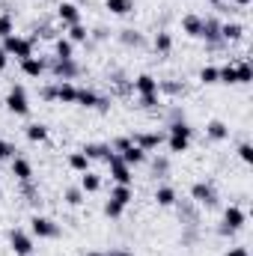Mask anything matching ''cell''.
<instances>
[{
	"label": "cell",
	"instance_id": "40",
	"mask_svg": "<svg viewBox=\"0 0 253 256\" xmlns=\"http://www.w3.org/2000/svg\"><path fill=\"white\" fill-rule=\"evenodd\" d=\"M104 218H110V220H120L122 214H126V206H120V202H114V200H104Z\"/></svg>",
	"mask_w": 253,
	"mask_h": 256
},
{
	"label": "cell",
	"instance_id": "16",
	"mask_svg": "<svg viewBox=\"0 0 253 256\" xmlns=\"http://www.w3.org/2000/svg\"><path fill=\"white\" fill-rule=\"evenodd\" d=\"M74 96H78V84L74 80H54V98L60 104H74Z\"/></svg>",
	"mask_w": 253,
	"mask_h": 256
},
{
	"label": "cell",
	"instance_id": "50",
	"mask_svg": "<svg viewBox=\"0 0 253 256\" xmlns=\"http://www.w3.org/2000/svg\"><path fill=\"white\" fill-rule=\"evenodd\" d=\"M104 254L108 256H134L128 248H110V250H104Z\"/></svg>",
	"mask_w": 253,
	"mask_h": 256
},
{
	"label": "cell",
	"instance_id": "2",
	"mask_svg": "<svg viewBox=\"0 0 253 256\" xmlns=\"http://www.w3.org/2000/svg\"><path fill=\"white\" fill-rule=\"evenodd\" d=\"M36 36H18V33H12V36H6V39H0V48L6 51V57H15L18 63L21 60H27V57H33V51H36Z\"/></svg>",
	"mask_w": 253,
	"mask_h": 256
},
{
	"label": "cell",
	"instance_id": "26",
	"mask_svg": "<svg viewBox=\"0 0 253 256\" xmlns=\"http://www.w3.org/2000/svg\"><path fill=\"white\" fill-rule=\"evenodd\" d=\"M120 158H122V161H126L128 167L134 170V167H140V164L146 161V152H143L140 146H134V143H131V146H126V149L120 152Z\"/></svg>",
	"mask_w": 253,
	"mask_h": 256
},
{
	"label": "cell",
	"instance_id": "21",
	"mask_svg": "<svg viewBox=\"0 0 253 256\" xmlns=\"http://www.w3.org/2000/svg\"><path fill=\"white\" fill-rule=\"evenodd\" d=\"M21 72L27 74V78H42L45 72H48V60L45 57H27V60H21Z\"/></svg>",
	"mask_w": 253,
	"mask_h": 256
},
{
	"label": "cell",
	"instance_id": "9",
	"mask_svg": "<svg viewBox=\"0 0 253 256\" xmlns=\"http://www.w3.org/2000/svg\"><path fill=\"white\" fill-rule=\"evenodd\" d=\"M164 140H167V131H164V128L140 131V134H134V137H131V143H134V146H140L146 155H149V152H155V149H161V146H164Z\"/></svg>",
	"mask_w": 253,
	"mask_h": 256
},
{
	"label": "cell",
	"instance_id": "1",
	"mask_svg": "<svg viewBox=\"0 0 253 256\" xmlns=\"http://www.w3.org/2000/svg\"><path fill=\"white\" fill-rule=\"evenodd\" d=\"M167 131V149L173 152V155H182V152H188L190 149V140H194V128H190L188 120H179V122H167L164 126Z\"/></svg>",
	"mask_w": 253,
	"mask_h": 256
},
{
	"label": "cell",
	"instance_id": "23",
	"mask_svg": "<svg viewBox=\"0 0 253 256\" xmlns=\"http://www.w3.org/2000/svg\"><path fill=\"white\" fill-rule=\"evenodd\" d=\"M176 200H179V194H176L173 185H158V188H155V202H158L161 208H173Z\"/></svg>",
	"mask_w": 253,
	"mask_h": 256
},
{
	"label": "cell",
	"instance_id": "5",
	"mask_svg": "<svg viewBox=\"0 0 253 256\" xmlns=\"http://www.w3.org/2000/svg\"><path fill=\"white\" fill-rule=\"evenodd\" d=\"M200 39L206 42V51H224V48H230V45L220 39V18H214V15L202 18V30H200Z\"/></svg>",
	"mask_w": 253,
	"mask_h": 256
},
{
	"label": "cell",
	"instance_id": "33",
	"mask_svg": "<svg viewBox=\"0 0 253 256\" xmlns=\"http://www.w3.org/2000/svg\"><path fill=\"white\" fill-rule=\"evenodd\" d=\"M24 137L30 143H45L48 140V126L45 122H30V126L24 128Z\"/></svg>",
	"mask_w": 253,
	"mask_h": 256
},
{
	"label": "cell",
	"instance_id": "3",
	"mask_svg": "<svg viewBox=\"0 0 253 256\" xmlns=\"http://www.w3.org/2000/svg\"><path fill=\"white\" fill-rule=\"evenodd\" d=\"M244 224H248V212H244L242 206L230 202V206L224 208V218H220V224H218V236H224V238H232L238 230H244Z\"/></svg>",
	"mask_w": 253,
	"mask_h": 256
},
{
	"label": "cell",
	"instance_id": "49",
	"mask_svg": "<svg viewBox=\"0 0 253 256\" xmlns=\"http://www.w3.org/2000/svg\"><path fill=\"white\" fill-rule=\"evenodd\" d=\"M224 256H250V250H248L244 244H236V248H230Z\"/></svg>",
	"mask_w": 253,
	"mask_h": 256
},
{
	"label": "cell",
	"instance_id": "17",
	"mask_svg": "<svg viewBox=\"0 0 253 256\" xmlns=\"http://www.w3.org/2000/svg\"><path fill=\"white\" fill-rule=\"evenodd\" d=\"M116 39H120V45H126V48H134V51L146 48V36H143L140 30H134V27H126V30H120V33H116Z\"/></svg>",
	"mask_w": 253,
	"mask_h": 256
},
{
	"label": "cell",
	"instance_id": "14",
	"mask_svg": "<svg viewBox=\"0 0 253 256\" xmlns=\"http://www.w3.org/2000/svg\"><path fill=\"white\" fill-rule=\"evenodd\" d=\"M131 86H134V92L137 96H158V78L155 74H137V78H131Z\"/></svg>",
	"mask_w": 253,
	"mask_h": 256
},
{
	"label": "cell",
	"instance_id": "6",
	"mask_svg": "<svg viewBox=\"0 0 253 256\" xmlns=\"http://www.w3.org/2000/svg\"><path fill=\"white\" fill-rule=\"evenodd\" d=\"M190 202H196L200 208H218V202H220L218 188H214L212 182H206V179L194 182V185H190Z\"/></svg>",
	"mask_w": 253,
	"mask_h": 256
},
{
	"label": "cell",
	"instance_id": "47",
	"mask_svg": "<svg viewBox=\"0 0 253 256\" xmlns=\"http://www.w3.org/2000/svg\"><path fill=\"white\" fill-rule=\"evenodd\" d=\"M90 39H96V42H108V39H110V30H108V27H96V30L90 33Z\"/></svg>",
	"mask_w": 253,
	"mask_h": 256
},
{
	"label": "cell",
	"instance_id": "52",
	"mask_svg": "<svg viewBox=\"0 0 253 256\" xmlns=\"http://www.w3.org/2000/svg\"><path fill=\"white\" fill-rule=\"evenodd\" d=\"M6 66H9V57H6V51L0 48V72H6Z\"/></svg>",
	"mask_w": 253,
	"mask_h": 256
},
{
	"label": "cell",
	"instance_id": "38",
	"mask_svg": "<svg viewBox=\"0 0 253 256\" xmlns=\"http://www.w3.org/2000/svg\"><path fill=\"white\" fill-rule=\"evenodd\" d=\"M196 80H200L202 86H214V84H218V66H202L200 74H196Z\"/></svg>",
	"mask_w": 253,
	"mask_h": 256
},
{
	"label": "cell",
	"instance_id": "35",
	"mask_svg": "<svg viewBox=\"0 0 253 256\" xmlns=\"http://www.w3.org/2000/svg\"><path fill=\"white\" fill-rule=\"evenodd\" d=\"M218 84H226V86H236V84H238V74H236V63H224V66H218Z\"/></svg>",
	"mask_w": 253,
	"mask_h": 256
},
{
	"label": "cell",
	"instance_id": "4",
	"mask_svg": "<svg viewBox=\"0 0 253 256\" xmlns=\"http://www.w3.org/2000/svg\"><path fill=\"white\" fill-rule=\"evenodd\" d=\"M30 236L33 238H39V242H54V238H60L63 236V226L54 220V218H48V214H33L30 218Z\"/></svg>",
	"mask_w": 253,
	"mask_h": 256
},
{
	"label": "cell",
	"instance_id": "8",
	"mask_svg": "<svg viewBox=\"0 0 253 256\" xmlns=\"http://www.w3.org/2000/svg\"><path fill=\"white\" fill-rule=\"evenodd\" d=\"M48 72H51V78L54 80H74V78H80V63L78 60H57V57H51L48 60Z\"/></svg>",
	"mask_w": 253,
	"mask_h": 256
},
{
	"label": "cell",
	"instance_id": "13",
	"mask_svg": "<svg viewBox=\"0 0 253 256\" xmlns=\"http://www.w3.org/2000/svg\"><path fill=\"white\" fill-rule=\"evenodd\" d=\"M173 208L179 212L182 226H200V206H196V202H190V200H176Z\"/></svg>",
	"mask_w": 253,
	"mask_h": 256
},
{
	"label": "cell",
	"instance_id": "7",
	"mask_svg": "<svg viewBox=\"0 0 253 256\" xmlns=\"http://www.w3.org/2000/svg\"><path fill=\"white\" fill-rule=\"evenodd\" d=\"M3 104H6V110H9L12 116H27V114H30V98H27L24 84H12Z\"/></svg>",
	"mask_w": 253,
	"mask_h": 256
},
{
	"label": "cell",
	"instance_id": "32",
	"mask_svg": "<svg viewBox=\"0 0 253 256\" xmlns=\"http://www.w3.org/2000/svg\"><path fill=\"white\" fill-rule=\"evenodd\" d=\"M80 191H84V194H98V191H102V176H98V173H92V170L80 173Z\"/></svg>",
	"mask_w": 253,
	"mask_h": 256
},
{
	"label": "cell",
	"instance_id": "20",
	"mask_svg": "<svg viewBox=\"0 0 253 256\" xmlns=\"http://www.w3.org/2000/svg\"><path fill=\"white\" fill-rule=\"evenodd\" d=\"M206 137L212 143H224V140H230V126L224 120H208L206 122Z\"/></svg>",
	"mask_w": 253,
	"mask_h": 256
},
{
	"label": "cell",
	"instance_id": "56",
	"mask_svg": "<svg viewBox=\"0 0 253 256\" xmlns=\"http://www.w3.org/2000/svg\"><path fill=\"white\" fill-rule=\"evenodd\" d=\"M0 170H3V161H0Z\"/></svg>",
	"mask_w": 253,
	"mask_h": 256
},
{
	"label": "cell",
	"instance_id": "54",
	"mask_svg": "<svg viewBox=\"0 0 253 256\" xmlns=\"http://www.w3.org/2000/svg\"><path fill=\"white\" fill-rule=\"evenodd\" d=\"M86 256H108V254H104V250H90Z\"/></svg>",
	"mask_w": 253,
	"mask_h": 256
},
{
	"label": "cell",
	"instance_id": "15",
	"mask_svg": "<svg viewBox=\"0 0 253 256\" xmlns=\"http://www.w3.org/2000/svg\"><path fill=\"white\" fill-rule=\"evenodd\" d=\"M80 152H84L90 161H104V164L116 155V152L110 149V143H86V146H80Z\"/></svg>",
	"mask_w": 253,
	"mask_h": 256
},
{
	"label": "cell",
	"instance_id": "27",
	"mask_svg": "<svg viewBox=\"0 0 253 256\" xmlns=\"http://www.w3.org/2000/svg\"><path fill=\"white\" fill-rule=\"evenodd\" d=\"M63 202L72 208H80L86 202V194L80 191V185H68V188H63Z\"/></svg>",
	"mask_w": 253,
	"mask_h": 256
},
{
	"label": "cell",
	"instance_id": "45",
	"mask_svg": "<svg viewBox=\"0 0 253 256\" xmlns=\"http://www.w3.org/2000/svg\"><path fill=\"white\" fill-rule=\"evenodd\" d=\"M236 152H238V158H242L244 164H250V161H253V146H250V140L238 143V149H236Z\"/></svg>",
	"mask_w": 253,
	"mask_h": 256
},
{
	"label": "cell",
	"instance_id": "34",
	"mask_svg": "<svg viewBox=\"0 0 253 256\" xmlns=\"http://www.w3.org/2000/svg\"><path fill=\"white\" fill-rule=\"evenodd\" d=\"M54 57H57V60H74V45H72L66 36L54 39Z\"/></svg>",
	"mask_w": 253,
	"mask_h": 256
},
{
	"label": "cell",
	"instance_id": "37",
	"mask_svg": "<svg viewBox=\"0 0 253 256\" xmlns=\"http://www.w3.org/2000/svg\"><path fill=\"white\" fill-rule=\"evenodd\" d=\"M152 176L155 179H167L170 176V158L167 155H155L152 158Z\"/></svg>",
	"mask_w": 253,
	"mask_h": 256
},
{
	"label": "cell",
	"instance_id": "24",
	"mask_svg": "<svg viewBox=\"0 0 253 256\" xmlns=\"http://www.w3.org/2000/svg\"><path fill=\"white\" fill-rule=\"evenodd\" d=\"M104 9L110 15H116V18H126V15H131L137 9V3L134 0H104Z\"/></svg>",
	"mask_w": 253,
	"mask_h": 256
},
{
	"label": "cell",
	"instance_id": "57",
	"mask_svg": "<svg viewBox=\"0 0 253 256\" xmlns=\"http://www.w3.org/2000/svg\"><path fill=\"white\" fill-rule=\"evenodd\" d=\"M0 196H3V191H0Z\"/></svg>",
	"mask_w": 253,
	"mask_h": 256
},
{
	"label": "cell",
	"instance_id": "22",
	"mask_svg": "<svg viewBox=\"0 0 253 256\" xmlns=\"http://www.w3.org/2000/svg\"><path fill=\"white\" fill-rule=\"evenodd\" d=\"M220 39H224L226 45L242 42V39H244V27H242L238 21H220Z\"/></svg>",
	"mask_w": 253,
	"mask_h": 256
},
{
	"label": "cell",
	"instance_id": "11",
	"mask_svg": "<svg viewBox=\"0 0 253 256\" xmlns=\"http://www.w3.org/2000/svg\"><path fill=\"white\" fill-rule=\"evenodd\" d=\"M57 24H60L63 30L80 24V6H78L74 0H60V3H57Z\"/></svg>",
	"mask_w": 253,
	"mask_h": 256
},
{
	"label": "cell",
	"instance_id": "30",
	"mask_svg": "<svg viewBox=\"0 0 253 256\" xmlns=\"http://www.w3.org/2000/svg\"><path fill=\"white\" fill-rule=\"evenodd\" d=\"M63 36L68 39V42H72V45H86V42H90V27H84V21H80V24L68 27Z\"/></svg>",
	"mask_w": 253,
	"mask_h": 256
},
{
	"label": "cell",
	"instance_id": "31",
	"mask_svg": "<svg viewBox=\"0 0 253 256\" xmlns=\"http://www.w3.org/2000/svg\"><path fill=\"white\" fill-rule=\"evenodd\" d=\"M108 200H114V202H120V206H131V200H134V188L131 185H114L110 188V196Z\"/></svg>",
	"mask_w": 253,
	"mask_h": 256
},
{
	"label": "cell",
	"instance_id": "53",
	"mask_svg": "<svg viewBox=\"0 0 253 256\" xmlns=\"http://www.w3.org/2000/svg\"><path fill=\"white\" fill-rule=\"evenodd\" d=\"M232 3H236V6H238V9H248V6H250L253 0H232Z\"/></svg>",
	"mask_w": 253,
	"mask_h": 256
},
{
	"label": "cell",
	"instance_id": "46",
	"mask_svg": "<svg viewBox=\"0 0 253 256\" xmlns=\"http://www.w3.org/2000/svg\"><path fill=\"white\" fill-rule=\"evenodd\" d=\"M179 120H185V108H182V104H170V110H167V122H179Z\"/></svg>",
	"mask_w": 253,
	"mask_h": 256
},
{
	"label": "cell",
	"instance_id": "18",
	"mask_svg": "<svg viewBox=\"0 0 253 256\" xmlns=\"http://www.w3.org/2000/svg\"><path fill=\"white\" fill-rule=\"evenodd\" d=\"M158 96L185 98V96H188V84H185V80H158Z\"/></svg>",
	"mask_w": 253,
	"mask_h": 256
},
{
	"label": "cell",
	"instance_id": "51",
	"mask_svg": "<svg viewBox=\"0 0 253 256\" xmlns=\"http://www.w3.org/2000/svg\"><path fill=\"white\" fill-rule=\"evenodd\" d=\"M96 110L108 114V110H110V98H108V96H98V108H96Z\"/></svg>",
	"mask_w": 253,
	"mask_h": 256
},
{
	"label": "cell",
	"instance_id": "44",
	"mask_svg": "<svg viewBox=\"0 0 253 256\" xmlns=\"http://www.w3.org/2000/svg\"><path fill=\"white\" fill-rule=\"evenodd\" d=\"M15 155H18L15 143H9V140H3V137H0V161H12Z\"/></svg>",
	"mask_w": 253,
	"mask_h": 256
},
{
	"label": "cell",
	"instance_id": "19",
	"mask_svg": "<svg viewBox=\"0 0 253 256\" xmlns=\"http://www.w3.org/2000/svg\"><path fill=\"white\" fill-rule=\"evenodd\" d=\"M12 176L24 185V182H33V164L24 158V155H15L12 158Z\"/></svg>",
	"mask_w": 253,
	"mask_h": 256
},
{
	"label": "cell",
	"instance_id": "29",
	"mask_svg": "<svg viewBox=\"0 0 253 256\" xmlns=\"http://www.w3.org/2000/svg\"><path fill=\"white\" fill-rule=\"evenodd\" d=\"M74 104L78 108H98V92L96 90H86V86H78V96H74Z\"/></svg>",
	"mask_w": 253,
	"mask_h": 256
},
{
	"label": "cell",
	"instance_id": "43",
	"mask_svg": "<svg viewBox=\"0 0 253 256\" xmlns=\"http://www.w3.org/2000/svg\"><path fill=\"white\" fill-rule=\"evenodd\" d=\"M200 242V226H185L182 232V248H194Z\"/></svg>",
	"mask_w": 253,
	"mask_h": 256
},
{
	"label": "cell",
	"instance_id": "55",
	"mask_svg": "<svg viewBox=\"0 0 253 256\" xmlns=\"http://www.w3.org/2000/svg\"><path fill=\"white\" fill-rule=\"evenodd\" d=\"M206 3H212V6H220V0H206Z\"/></svg>",
	"mask_w": 253,
	"mask_h": 256
},
{
	"label": "cell",
	"instance_id": "41",
	"mask_svg": "<svg viewBox=\"0 0 253 256\" xmlns=\"http://www.w3.org/2000/svg\"><path fill=\"white\" fill-rule=\"evenodd\" d=\"M15 33V18H12V12H0V39H6V36H12Z\"/></svg>",
	"mask_w": 253,
	"mask_h": 256
},
{
	"label": "cell",
	"instance_id": "48",
	"mask_svg": "<svg viewBox=\"0 0 253 256\" xmlns=\"http://www.w3.org/2000/svg\"><path fill=\"white\" fill-rule=\"evenodd\" d=\"M126 146H131V137H116V140H110V149H114L116 155H120Z\"/></svg>",
	"mask_w": 253,
	"mask_h": 256
},
{
	"label": "cell",
	"instance_id": "42",
	"mask_svg": "<svg viewBox=\"0 0 253 256\" xmlns=\"http://www.w3.org/2000/svg\"><path fill=\"white\" fill-rule=\"evenodd\" d=\"M137 108L140 110H158L161 108V96H137Z\"/></svg>",
	"mask_w": 253,
	"mask_h": 256
},
{
	"label": "cell",
	"instance_id": "12",
	"mask_svg": "<svg viewBox=\"0 0 253 256\" xmlns=\"http://www.w3.org/2000/svg\"><path fill=\"white\" fill-rule=\"evenodd\" d=\"M108 173H110L114 185H131V182H134V170L128 167L120 155H114V158L108 161Z\"/></svg>",
	"mask_w": 253,
	"mask_h": 256
},
{
	"label": "cell",
	"instance_id": "39",
	"mask_svg": "<svg viewBox=\"0 0 253 256\" xmlns=\"http://www.w3.org/2000/svg\"><path fill=\"white\" fill-rule=\"evenodd\" d=\"M236 74H238V84H250L253 80V63L250 60H238V63H236Z\"/></svg>",
	"mask_w": 253,
	"mask_h": 256
},
{
	"label": "cell",
	"instance_id": "10",
	"mask_svg": "<svg viewBox=\"0 0 253 256\" xmlns=\"http://www.w3.org/2000/svg\"><path fill=\"white\" fill-rule=\"evenodd\" d=\"M9 248H12V254L15 256H33L36 250V242H33V236L27 232V230H9Z\"/></svg>",
	"mask_w": 253,
	"mask_h": 256
},
{
	"label": "cell",
	"instance_id": "36",
	"mask_svg": "<svg viewBox=\"0 0 253 256\" xmlns=\"http://www.w3.org/2000/svg\"><path fill=\"white\" fill-rule=\"evenodd\" d=\"M68 170H74V173H86L90 170V158L78 149V152H68Z\"/></svg>",
	"mask_w": 253,
	"mask_h": 256
},
{
	"label": "cell",
	"instance_id": "28",
	"mask_svg": "<svg viewBox=\"0 0 253 256\" xmlns=\"http://www.w3.org/2000/svg\"><path fill=\"white\" fill-rule=\"evenodd\" d=\"M152 48H155V54H170L173 51V33L170 30H158L155 39H152Z\"/></svg>",
	"mask_w": 253,
	"mask_h": 256
},
{
	"label": "cell",
	"instance_id": "25",
	"mask_svg": "<svg viewBox=\"0 0 253 256\" xmlns=\"http://www.w3.org/2000/svg\"><path fill=\"white\" fill-rule=\"evenodd\" d=\"M200 30H202V15L188 12V15L182 18V33H185V36H190V39H200Z\"/></svg>",
	"mask_w": 253,
	"mask_h": 256
}]
</instances>
